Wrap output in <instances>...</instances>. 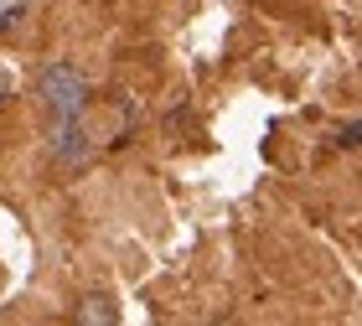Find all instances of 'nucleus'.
Returning <instances> with one entry per match:
<instances>
[{
    "label": "nucleus",
    "mask_w": 362,
    "mask_h": 326,
    "mask_svg": "<svg viewBox=\"0 0 362 326\" xmlns=\"http://www.w3.org/2000/svg\"><path fill=\"white\" fill-rule=\"evenodd\" d=\"M37 93L47 114H52V124H68V120H83L88 109V78L73 68V62H47L37 73Z\"/></svg>",
    "instance_id": "f257e3e1"
},
{
    "label": "nucleus",
    "mask_w": 362,
    "mask_h": 326,
    "mask_svg": "<svg viewBox=\"0 0 362 326\" xmlns=\"http://www.w3.org/2000/svg\"><path fill=\"white\" fill-rule=\"evenodd\" d=\"M78 321L83 326H114L119 321V305H114L109 296H88L83 305H78Z\"/></svg>",
    "instance_id": "f03ea898"
},
{
    "label": "nucleus",
    "mask_w": 362,
    "mask_h": 326,
    "mask_svg": "<svg viewBox=\"0 0 362 326\" xmlns=\"http://www.w3.org/2000/svg\"><path fill=\"white\" fill-rule=\"evenodd\" d=\"M21 16H26V0H0V37L21 26Z\"/></svg>",
    "instance_id": "7ed1b4c3"
},
{
    "label": "nucleus",
    "mask_w": 362,
    "mask_h": 326,
    "mask_svg": "<svg viewBox=\"0 0 362 326\" xmlns=\"http://www.w3.org/2000/svg\"><path fill=\"white\" fill-rule=\"evenodd\" d=\"M341 145H362V124H347V129H341Z\"/></svg>",
    "instance_id": "20e7f679"
},
{
    "label": "nucleus",
    "mask_w": 362,
    "mask_h": 326,
    "mask_svg": "<svg viewBox=\"0 0 362 326\" xmlns=\"http://www.w3.org/2000/svg\"><path fill=\"white\" fill-rule=\"evenodd\" d=\"M11 93H16V83H11V73H6V68H0V104H6V99H11Z\"/></svg>",
    "instance_id": "39448f33"
}]
</instances>
